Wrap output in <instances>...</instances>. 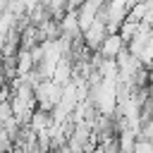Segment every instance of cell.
I'll return each mask as SVG.
<instances>
[{
    "instance_id": "obj_1",
    "label": "cell",
    "mask_w": 153,
    "mask_h": 153,
    "mask_svg": "<svg viewBox=\"0 0 153 153\" xmlns=\"http://www.w3.org/2000/svg\"><path fill=\"white\" fill-rule=\"evenodd\" d=\"M33 100H36V108L38 110L50 112L57 105V100H60V86L53 79H41L33 86Z\"/></svg>"
},
{
    "instance_id": "obj_2",
    "label": "cell",
    "mask_w": 153,
    "mask_h": 153,
    "mask_svg": "<svg viewBox=\"0 0 153 153\" xmlns=\"http://www.w3.org/2000/svg\"><path fill=\"white\" fill-rule=\"evenodd\" d=\"M108 36V29H105V22L100 19V17H96L84 31H81V43H84V48L86 50H91V53H96V48L100 45V41Z\"/></svg>"
},
{
    "instance_id": "obj_3",
    "label": "cell",
    "mask_w": 153,
    "mask_h": 153,
    "mask_svg": "<svg viewBox=\"0 0 153 153\" xmlns=\"http://www.w3.org/2000/svg\"><path fill=\"white\" fill-rule=\"evenodd\" d=\"M122 50H124V41H122L117 33H108V36L100 41V45L96 48V53H98L100 57H105V60H115Z\"/></svg>"
},
{
    "instance_id": "obj_4",
    "label": "cell",
    "mask_w": 153,
    "mask_h": 153,
    "mask_svg": "<svg viewBox=\"0 0 153 153\" xmlns=\"http://www.w3.org/2000/svg\"><path fill=\"white\" fill-rule=\"evenodd\" d=\"M50 79L57 86H65L67 81H72V60L69 57H60L55 69H53V74H50Z\"/></svg>"
},
{
    "instance_id": "obj_5",
    "label": "cell",
    "mask_w": 153,
    "mask_h": 153,
    "mask_svg": "<svg viewBox=\"0 0 153 153\" xmlns=\"http://www.w3.org/2000/svg\"><path fill=\"white\" fill-rule=\"evenodd\" d=\"M26 127H29L31 131H36V134L48 131V127H50V112H45V110H38V108H36V110L31 112V117H29Z\"/></svg>"
},
{
    "instance_id": "obj_6",
    "label": "cell",
    "mask_w": 153,
    "mask_h": 153,
    "mask_svg": "<svg viewBox=\"0 0 153 153\" xmlns=\"http://www.w3.org/2000/svg\"><path fill=\"white\" fill-rule=\"evenodd\" d=\"M33 69V60H31V53L29 50H17V55H14V72H17V76H24V74H29Z\"/></svg>"
},
{
    "instance_id": "obj_7",
    "label": "cell",
    "mask_w": 153,
    "mask_h": 153,
    "mask_svg": "<svg viewBox=\"0 0 153 153\" xmlns=\"http://www.w3.org/2000/svg\"><path fill=\"white\" fill-rule=\"evenodd\" d=\"M115 136H117V153H131V148L136 143V131L134 129H120Z\"/></svg>"
},
{
    "instance_id": "obj_8",
    "label": "cell",
    "mask_w": 153,
    "mask_h": 153,
    "mask_svg": "<svg viewBox=\"0 0 153 153\" xmlns=\"http://www.w3.org/2000/svg\"><path fill=\"white\" fill-rule=\"evenodd\" d=\"M131 153H153V146H151V141H143V139H136V143H134V148H131Z\"/></svg>"
},
{
    "instance_id": "obj_9",
    "label": "cell",
    "mask_w": 153,
    "mask_h": 153,
    "mask_svg": "<svg viewBox=\"0 0 153 153\" xmlns=\"http://www.w3.org/2000/svg\"><path fill=\"white\" fill-rule=\"evenodd\" d=\"M0 60H2V41H0Z\"/></svg>"
}]
</instances>
